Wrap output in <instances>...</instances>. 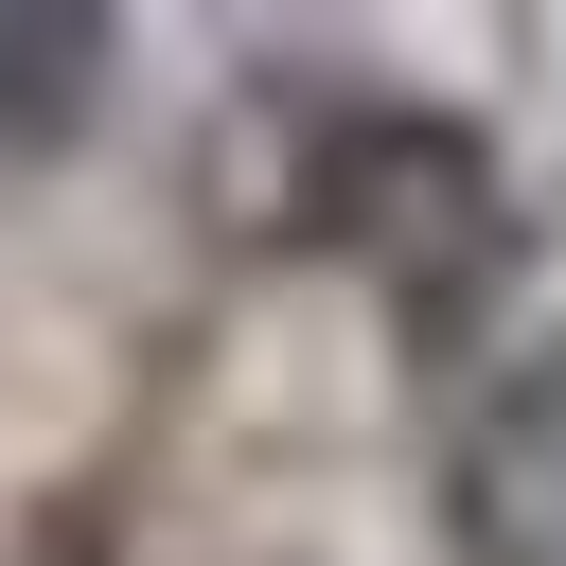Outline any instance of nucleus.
Returning a JSON list of instances; mask_svg holds the SVG:
<instances>
[{
  "label": "nucleus",
  "instance_id": "nucleus-1",
  "mask_svg": "<svg viewBox=\"0 0 566 566\" xmlns=\"http://www.w3.org/2000/svg\"><path fill=\"white\" fill-rule=\"evenodd\" d=\"M283 230L301 248H354V265H389V301L407 318H460L495 265H513V195H495V159H478V124H442V106H336L301 159H283Z\"/></svg>",
  "mask_w": 566,
  "mask_h": 566
},
{
  "label": "nucleus",
  "instance_id": "nucleus-2",
  "mask_svg": "<svg viewBox=\"0 0 566 566\" xmlns=\"http://www.w3.org/2000/svg\"><path fill=\"white\" fill-rule=\"evenodd\" d=\"M460 548L478 566H566V371H531L460 442Z\"/></svg>",
  "mask_w": 566,
  "mask_h": 566
},
{
  "label": "nucleus",
  "instance_id": "nucleus-3",
  "mask_svg": "<svg viewBox=\"0 0 566 566\" xmlns=\"http://www.w3.org/2000/svg\"><path fill=\"white\" fill-rule=\"evenodd\" d=\"M88 53H106V18H0V106H18V142H53V124L88 106Z\"/></svg>",
  "mask_w": 566,
  "mask_h": 566
}]
</instances>
